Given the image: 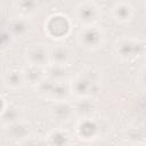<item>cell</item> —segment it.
I'll return each instance as SVG.
<instances>
[{"instance_id":"1","label":"cell","mask_w":146,"mask_h":146,"mask_svg":"<svg viewBox=\"0 0 146 146\" xmlns=\"http://www.w3.org/2000/svg\"><path fill=\"white\" fill-rule=\"evenodd\" d=\"M71 92L79 98L91 97L99 91V78L92 70H87L78 74L72 82H70Z\"/></svg>"},{"instance_id":"2","label":"cell","mask_w":146,"mask_h":146,"mask_svg":"<svg viewBox=\"0 0 146 146\" xmlns=\"http://www.w3.org/2000/svg\"><path fill=\"white\" fill-rule=\"evenodd\" d=\"M76 41L83 49L97 50L103 46L105 41V33L102 27L95 24L83 25L76 34Z\"/></svg>"},{"instance_id":"3","label":"cell","mask_w":146,"mask_h":146,"mask_svg":"<svg viewBox=\"0 0 146 146\" xmlns=\"http://www.w3.org/2000/svg\"><path fill=\"white\" fill-rule=\"evenodd\" d=\"M116 55L123 60H133L146 52V42L135 38H121L114 44Z\"/></svg>"},{"instance_id":"4","label":"cell","mask_w":146,"mask_h":146,"mask_svg":"<svg viewBox=\"0 0 146 146\" xmlns=\"http://www.w3.org/2000/svg\"><path fill=\"white\" fill-rule=\"evenodd\" d=\"M36 87L41 96L50 98L54 102L66 99L71 91V87L66 81H52L47 78H44Z\"/></svg>"},{"instance_id":"5","label":"cell","mask_w":146,"mask_h":146,"mask_svg":"<svg viewBox=\"0 0 146 146\" xmlns=\"http://www.w3.org/2000/svg\"><path fill=\"white\" fill-rule=\"evenodd\" d=\"M71 31V22L63 14H52L44 22V32L50 39L60 40L68 35Z\"/></svg>"},{"instance_id":"6","label":"cell","mask_w":146,"mask_h":146,"mask_svg":"<svg viewBox=\"0 0 146 146\" xmlns=\"http://www.w3.org/2000/svg\"><path fill=\"white\" fill-rule=\"evenodd\" d=\"M25 59L27 64L35 66H47L50 63V48L47 44L36 42L30 44L25 50Z\"/></svg>"},{"instance_id":"7","label":"cell","mask_w":146,"mask_h":146,"mask_svg":"<svg viewBox=\"0 0 146 146\" xmlns=\"http://www.w3.org/2000/svg\"><path fill=\"white\" fill-rule=\"evenodd\" d=\"M75 15L82 26L92 25L100 17V9L92 1H83L76 6Z\"/></svg>"},{"instance_id":"8","label":"cell","mask_w":146,"mask_h":146,"mask_svg":"<svg viewBox=\"0 0 146 146\" xmlns=\"http://www.w3.org/2000/svg\"><path fill=\"white\" fill-rule=\"evenodd\" d=\"M50 113L58 121H68L75 114V108L66 99L55 100L50 107Z\"/></svg>"},{"instance_id":"9","label":"cell","mask_w":146,"mask_h":146,"mask_svg":"<svg viewBox=\"0 0 146 146\" xmlns=\"http://www.w3.org/2000/svg\"><path fill=\"white\" fill-rule=\"evenodd\" d=\"M98 130H99L98 123L90 116L82 117L76 125L78 136L83 139H91V138L96 137L98 133Z\"/></svg>"},{"instance_id":"10","label":"cell","mask_w":146,"mask_h":146,"mask_svg":"<svg viewBox=\"0 0 146 146\" xmlns=\"http://www.w3.org/2000/svg\"><path fill=\"white\" fill-rule=\"evenodd\" d=\"M133 16V8L129 2L120 1L112 7V17L119 23H127Z\"/></svg>"},{"instance_id":"11","label":"cell","mask_w":146,"mask_h":146,"mask_svg":"<svg viewBox=\"0 0 146 146\" xmlns=\"http://www.w3.org/2000/svg\"><path fill=\"white\" fill-rule=\"evenodd\" d=\"M3 83L7 88L11 90H17L22 88L23 84L25 83L23 70H17V68L8 70L3 75Z\"/></svg>"},{"instance_id":"12","label":"cell","mask_w":146,"mask_h":146,"mask_svg":"<svg viewBox=\"0 0 146 146\" xmlns=\"http://www.w3.org/2000/svg\"><path fill=\"white\" fill-rule=\"evenodd\" d=\"M21 117V110L14 105H6V99L2 98V106H1V123L3 127H8L17 121Z\"/></svg>"},{"instance_id":"13","label":"cell","mask_w":146,"mask_h":146,"mask_svg":"<svg viewBox=\"0 0 146 146\" xmlns=\"http://www.w3.org/2000/svg\"><path fill=\"white\" fill-rule=\"evenodd\" d=\"M71 50L65 44H55L50 48V63L67 65L71 60Z\"/></svg>"},{"instance_id":"14","label":"cell","mask_w":146,"mask_h":146,"mask_svg":"<svg viewBox=\"0 0 146 146\" xmlns=\"http://www.w3.org/2000/svg\"><path fill=\"white\" fill-rule=\"evenodd\" d=\"M23 73H24L25 82L31 86H38L46 78L44 70L42 67L31 64H27V66L23 70Z\"/></svg>"},{"instance_id":"15","label":"cell","mask_w":146,"mask_h":146,"mask_svg":"<svg viewBox=\"0 0 146 146\" xmlns=\"http://www.w3.org/2000/svg\"><path fill=\"white\" fill-rule=\"evenodd\" d=\"M44 74L47 79H50L52 81H66L68 76V72L65 65L54 64V63H49L46 66Z\"/></svg>"},{"instance_id":"16","label":"cell","mask_w":146,"mask_h":146,"mask_svg":"<svg viewBox=\"0 0 146 146\" xmlns=\"http://www.w3.org/2000/svg\"><path fill=\"white\" fill-rule=\"evenodd\" d=\"M7 128H8V135L13 139H18V140L24 139V138H27L31 133L30 124L24 121H17L8 125Z\"/></svg>"},{"instance_id":"17","label":"cell","mask_w":146,"mask_h":146,"mask_svg":"<svg viewBox=\"0 0 146 146\" xmlns=\"http://www.w3.org/2000/svg\"><path fill=\"white\" fill-rule=\"evenodd\" d=\"M30 29H31L30 22L27 17L24 16H19L9 23V31L14 36H23L26 33H29Z\"/></svg>"},{"instance_id":"18","label":"cell","mask_w":146,"mask_h":146,"mask_svg":"<svg viewBox=\"0 0 146 146\" xmlns=\"http://www.w3.org/2000/svg\"><path fill=\"white\" fill-rule=\"evenodd\" d=\"M16 8L21 16L29 17L38 10L39 1L38 0H16Z\"/></svg>"},{"instance_id":"19","label":"cell","mask_w":146,"mask_h":146,"mask_svg":"<svg viewBox=\"0 0 146 146\" xmlns=\"http://www.w3.org/2000/svg\"><path fill=\"white\" fill-rule=\"evenodd\" d=\"M74 108H75V114L80 115L81 117H88L95 111V105L91 102L90 97H84V98H80V100L75 104Z\"/></svg>"},{"instance_id":"20","label":"cell","mask_w":146,"mask_h":146,"mask_svg":"<svg viewBox=\"0 0 146 146\" xmlns=\"http://www.w3.org/2000/svg\"><path fill=\"white\" fill-rule=\"evenodd\" d=\"M47 137H48V143L52 145H65L70 143L68 133L63 130H54Z\"/></svg>"},{"instance_id":"21","label":"cell","mask_w":146,"mask_h":146,"mask_svg":"<svg viewBox=\"0 0 146 146\" xmlns=\"http://www.w3.org/2000/svg\"><path fill=\"white\" fill-rule=\"evenodd\" d=\"M139 80H140V83L146 88V67H145V68H143V70L140 71Z\"/></svg>"},{"instance_id":"22","label":"cell","mask_w":146,"mask_h":146,"mask_svg":"<svg viewBox=\"0 0 146 146\" xmlns=\"http://www.w3.org/2000/svg\"><path fill=\"white\" fill-rule=\"evenodd\" d=\"M144 3H145V7H146V0H144Z\"/></svg>"}]
</instances>
